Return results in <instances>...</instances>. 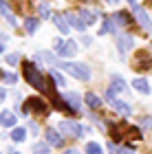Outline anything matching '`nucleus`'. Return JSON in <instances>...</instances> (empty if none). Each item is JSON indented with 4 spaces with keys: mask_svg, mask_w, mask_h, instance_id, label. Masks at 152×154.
Here are the masks:
<instances>
[{
    "mask_svg": "<svg viewBox=\"0 0 152 154\" xmlns=\"http://www.w3.org/2000/svg\"><path fill=\"white\" fill-rule=\"evenodd\" d=\"M64 73H68L71 77H75V79H79V82H91V66L88 64H77V62H62L60 60V66Z\"/></svg>",
    "mask_w": 152,
    "mask_h": 154,
    "instance_id": "nucleus-1",
    "label": "nucleus"
},
{
    "mask_svg": "<svg viewBox=\"0 0 152 154\" xmlns=\"http://www.w3.org/2000/svg\"><path fill=\"white\" fill-rule=\"evenodd\" d=\"M22 112L29 117V115H36V117H49L51 112V106L46 103L44 99L40 97H26V103H22Z\"/></svg>",
    "mask_w": 152,
    "mask_h": 154,
    "instance_id": "nucleus-2",
    "label": "nucleus"
},
{
    "mask_svg": "<svg viewBox=\"0 0 152 154\" xmlns=\"http://www.w3.org/2000/svg\"><path fill=\"white\" fill-rule=\"evenodd\" d=\"M57 130H60L64 137H68V139H82V137H84V128H82L77 121H71V119H66V121H60Z\"/></svg>",
    "mask_w": 152,
    "mask_h": 154,
    "instance_id": "nucleus-3",
    "label": "nucleus"
},
{
    "mask_svg": "<svg viewBox=\"0 0 152 154\" xmlns=\"http://www.w3.org/2000/svg\"><path fill=\"white\" fill-rule=\"evenodd\" d=\"M55 53L60 55V57H73L75 53H77V44H75L73 40H55Z\"/></svg>",
    "mask_w": 152,
    "mask_h": 154,
    "instance_id": "nucleus-4",
    "label": "nucleus"
},
{
    "mask_svg": "<svg viewBox=\"0 0 152 154\" xmlns=\"http://www.w3.org/2000/svg\"><path fill=\"white\" fill-rule=\"evenodd\" d=\"M132 11H135V18H137V22L141 24V29L143 31H148V33H152V20H150V16H148V11L143 9V7H132Z\"/></svg>",
    "mask_w": 152,
    "mask_h": 154,
    "instance_id": "nucleus-5",
    "label": "nucleus"
},
{
    "mask_svg": "<svg viewBox=\"0 0 152 154\" xmlns=\"http://www.w3.org/2000/svg\"><path fill=\"white\" fill-rule=\"evenodd\" d=\"M44 139H46L51 145H55V148H62L64 141H66V137L62 134L57 128H46V130H44Z\"/></svg>",
    "mask_w": 152,
    "mask_h": 154,
    "instance_id": "nucleus-6",
    "label": "nucleus"
},
{
    "mask_svg": "<svg viewBox=\"0 0 152 154\" xmlns=\"http://www.w3.org/2000/svg\"><path fill=\"white\" fill-rule=\"evenodd\" d=\"M132 46H135V38L130 35V33H123V35L117 38V51H119L121 55H126Z\"/></svg>",
    "mask_w": 152,
    "mask_h": 154,
    "instance_id": "nucleus-7",
    "label": "nucleus"
},
{
    "mask_svg": "<svg viewBox=\"0 0 152 154\" xmlns=\"http://www.w3.org/2000/svg\"><path fill=\"white\" fill-rule=\"evenodd\" d=\"M62 99L68 103V108H71L75 115L82 112V99H79V95H75V93H64V95H62Z\"/></svg>",
    "mask_w": 152,
    "mask_h": 154,
    "instance_id": "nucleus-8",
    "label": "nucleus"
},
{
    "mask_svg": "<svg viewBox=\"0 0 152 154\" xmlns=\"http://www.w3.org/2000/svg\"><path fill=\"white\" fill-rule=\"evenodd\" d=\"M135 68H137V71H152V57H150L146 51H141L139 55H137Z\"/></svg>",
    "mask_w": 152,
    "mask_h": 154,
    "instance_id": "nucleus-9",
    "label": "nucleus"
},
{
    "mask_svg": "<svg viewBox=\"0 0 152 154\" xmlns=\"http://www.w3.org/2000/svg\"><path fill=\"white\" fill-rule=\"evenodd\" d=\"M66 18H68V22H71L73 29H77V31H86V26H88V24L84 22V18H82L77 11H68V13H66Z\"/></svg>",
    "mask_w": 152,
    "mask_h": 154,
    "instance_id": "nucleus-10",
    "label": "nucleus"
},
{
    "mask_svg": "<svg viewBox=\"0 0 152 154\" xmlns=\"http://www.w3.org/2000/svg\"><path fill=\"white\" fill-rule=\"evenodd\" d=\"M16 123H18L16 112H11V110H2V112H0V125H5V128H16Z\"/></svg>",
    "mask_w": 152,
    "mask_h": 154,
    "instance_id": "nucleus-11",
    "label": "nucleus"
},
{
    "mask_svg": "<svg viewBox=\"0 0 152 154\" xmlns=\"http://www.w3.org/2000/svg\"><path fill=\"white\" fill-rule=\"evenodd\" d=\"M53 22H55V26L60 29V33H64V35L73 29L71 22H68V18H66V16H62V13H55V16H53Z\"/></svg>",
    "mask_w": 152,
    "mask_h": 154,
    "instance_id": "nucleus-12",
    "label": "nucleus"
},
{
    "mask_svg": "<svg viewBox=\"0 0 152 154\" xmlns=\"http://www.w3.org/2000/svg\"><path fill=\"white\" fill-rule=\"evenodd\" d=\"M0 13L7 18V22L11 26H16V16H13V7L7 2V0H0Z\"/></svg>",
    "mask_w": 152,
    "mask_h": 154,
    "instance_id": "nucleus-13",
    "label": "nucleus"
},
{
    "mask_svg": "<svg viewBox=\"0 0 152 154\" xmlns=\"http://www.w3.org/2000/svg\"><path fill=\"white\" fill-rule=\"evenodd\" d=\"M117 29H119V24L115 22V18L113 16H104V22H101V29H99L101 35L104 33H115Z\"/></svg>",
    "mask_w": 152,
    "mask_h": 154,
    "instance_id": "nucleus-14",
    "label": "nucleus"
},
{
    "mask_svg": "<svg viewBox=\"0 0 152 154\" xmlns=\"http://www.w3.org/2000/svg\"><path fill=\"white\" fill-rule=\"evenodd\" d=\"M110 106H113V108H115V112H119L121 117H130V115H132V108H130L126 101H121V99H115L113 103H110Z\"/></svg>",
    "mask_w": 152,
    "mask_h": 154,
    "instance_id": "nucleus-15",
    "label": "nucleus"
},
{
    "mask_svg": "<svg viewBox=\"0 0 152 154\" xmlns=\"http://www.w3.org/2000/svg\"><path fill=\"white\" fill-rule=\"evenodd\" d=\"M113 18H115V22L119 26H130V24H132V16H130L128 11H115Z\"/></svg>",
    "mask_w": 152,
    "mask_h": 154,
    "instance_id": "nucleus-16",
    "label": "nucleus"
},
{
    "mask_svg": "<svg viewBox=\"0 0 152 154\" xmlns=\"http://www.w3.org/2000/svg\"><path fill=\"white\" fill-rule=\"evenodd\" d=\"M126 128H128V125H123V123H113V125H110V139H113L115 143H119Z\"/></svg>",
    "mask_w": 152,
    "mask_h": 154,
    "instance_id": "nucleus-17",
    "label": "nucleus"
},
{
    "mask_svg": "<svg viewBox=\"0 0 152 154\" xmlns=\"http://www.w3.org/2000/svg\"><path fill=\"white\" fill-rule=\"evenodd\" d=\"M38 26H40V20H38V18H33V16H24V31L29 33V35L38 31Z\"/></svg>",
    "mask_w": 152,
    "mask_h": 154,
    "instance_id": "nucleus-18",
    "label": "nucleus"
},
{
    "mask_svg": "<svg viewBox=\"0 0 152 154\" xmlns=\"http://www.w3.org/2000/svg\"><path fill=\"white\" fill-rule=\"evenodd\" d=\"M132 88L139 90L141 95H150V84L143 79V77H137V79H132Z\"/></svg>",
    "mask_w": 152,
    "mask_h": 154,
    "instance_id": "nucleus-19",
    "label": "nucleus"
},
{
    "mask_svg": "<svg viewBox=\"0 0 152 154\" xmlns=\"http://www.w3.org/2000/svg\"><path fill=\"white\" fill-rule=\"evenodd\" d=\"M11 141H16V143H22L26 141V128H20V125H16V128H11Z\"/></svg>",
    "mask_w": 152,
    "mask_h": 154,
    "instance_id": "nucleus-20",
    "label": "nucleus"
},
{
    "mask_svg": "<svg viewBox=\"0 0 152 154\" xmlns=\"http://www.w3.org/2000/svg\"><path fill=\"white\" fill-rule=\"evenodd\" d=\"M82 18H84V22L86 24H93V22H97V18H99V11L95 13V11H91V9H79L77 11Z\"/></svg>",
    "mask_w": 152,
    "mask_h": 154,
    "instance_id": "nucleus-21",
    "label": "nucleus"
},
{
    "mask_svg": "<svg viewBox=\"0 0 152 154\" xmlns=\"http://www.w3.org/2000/svg\"><path fill=\"white\" fill-rule=\"evenodd\" d=\"M84 99H86V106L91 108V110H97V108L101 106V99H99V97L95 95V93H86V95H84Z\"/></svg>",
    "mask_w": 152,
    "mask_h": 154,
    "instance_id": "nucleus-22",
    "label": "nucleus"
},
{
    "mask_svg": "<svg viewBox=\"0 0 152 154\" xmlns=\"http://www.w3.org/2000/svg\"><path fill=\"white\" fill-rule=\"evenodd\" d=\"M110 82H113V86H110V88H113V90H117V93H126V90H128L126 82H123L119 75H113V77H110Z\"/></svg>",
    "mask_w": 152,
    "mask_h": 154,
    "instance_id": "nucleus-23",
    "label": "nucleus"
},
{
    "mask_svg": "<svg viewBox=\"0 0 152 154\" xmlns=\"http://www.w3.org/2000/svg\"><path fill=\"white\" fill-rule=\"evenodd\" d=\"M31 152L33 154H51V143L49 141H38L36 145H33V148H31Z\"/></svg>",
    "mask_w": 152,
    "mask_h": 154,
    "instance_id": "nucleus-24",
    "label": "nucleus"
},
{
    "mask_svg": "<svg viewBox=\"0 0 152 154\" xmlns=\"http://www.w3.org/2000/svg\"><path fill=\"white\" fill-rule=\"evenodd\" d=\"M38 13H40V18H51V5L49 2H40L38 5Z\"/></svg>",
    "mask_w": 152,
    "mask_h": 154,
    "instance_id": "nucleus-25",
    "label": "nucleus"
},
{
    "mask_svg": "<svg viewBox=\"0 0 152 154\" xmlns=\"http://www.w3.org/2000/svg\"><path fill=\"white\" fill-rule=\"evenodd\" d=\"M84 152H86V154H104V150H101V145H99V143H95V141H91V143H86V148H84Z\"/></svg>",
    "mask_w": 152,
    "mask_h": 154,
    "instance_id": "nucleus-26",
    "label": "nucleus"
},
{
    "mask_svg": "<svg viewBox=\"0 0 152 154\" xmlns=\"http://www.w3.org/2000/svg\"><path fill=\"white\" fill-rule=\"evenodd\" d=\"M139 125H141V130L150 132V130H152V117H150V115H143V117H139Z\"/></svg>",
    "mask_w": 152,
    "mask_h": 154,
    "instance_id": "nucleus-27",
    "label": "nucleus"
},
{
    "mask_svg": "<svg viewBox=\"0 0 152 154\" xmlns=\"http://www.w3.org/2000/svg\"><path fill=\"white\" fill-rule=\"evenodd\" d=\"M126 134L132 137V139H141V137H143V134H141V128H137V125H128V128H126Z\"/></svg>",
    "mask_w": 152,
    "mask_h": 154,
    "instance_id": "nucleus-28",
    "label": "nucleus"
},
{
    "mask_svg": "<svg viewBox=\"0 0 152 154\" xmlns=\"http://www.w3.org/2000/svg\"><path fill=\"white\" fill-rule=\"evenodd\" d=\"M49 75H51V79L55 82V86H64V84H66V79H64V75H60L57 71H51Z\"/></svg>",
    "mask_w": 152,
    "mask_h": 154,
    "instance_id": "nucleus-29",
    "label": "nucleus"
},
{
    "mask_svg": "<svg viewBox=\"0 0 152 154\" xmlns=\"http://www.w3.org/2000/svg\"><path fill=\"white\" fill-rule=\"evenodd\" d=\"M0 77H2V82H5V84H9V86L18 82V75H16V73H0Z\"/></svg>",
    "mask_w": 152,
    "mask_h": 154,
    "instance_id": "nucleus-30",
    "label": "nucleus"
},
{
    "mask_svg": "<svg viewBox=\"0 0 152 154\" xmlns=\"http://www.w3.org/2000/svg\"><path fill=\"white\" fill-rule=\"evenodd\" d=\"M5 62H7L9 66H18V62H20V55H18V53H9V55L5 57Z\"/></svg>",
    "mask_w": 152,
    "mask_h": 154,
    "instance_id": "nucleus-31",
    "label": "nucleus"
},
{
    "mask_svg": "<svg viewBox=\"0 0 152 154\" xmlns=\"http://www.w3.org/2000/svg\"><path fill=\"white\" fill-rule=\"evenodd\" d=\"M117 154H135V145H132V143L119 145V148H117Z\"/></svg>",
    "mask_w": 152,
    "mask_h": 154,
    "instance_id": "nucleus-32",
    "label": "nucleus"
},
{
    "mask_svg": "<svg viewBox=\"0 0 152 154\" xmlns=\"http://www.w3.org/2000/svg\"><path fill=\"white\" fill-rule=\"evenodd\" d=\"M115 93H117V90H113V88H108V90H106V99H108V103H113V101L117 99Z\"/></svg>",
    "mask_w": 152,
    "mask_h": 154,
    "instance_id": "nucleus-33",
    "label": "nucleus"
},
{
    "mask_svg": "<svg viewBox=\"0 0 152 154\" xmlns=\"http://www.w3.org/2000/svg\"><path fill=\"white\" fill-rule=\"evenodd\" d=\"M108 152H113V154H117V145H115V141H110V143H108Z\"/></svg>",
    "mask_w": 152,
    "mask_h": 154,
    "instance_id": "nucleus-34",
    "label": "nucleus"
},
{
    "mask_svg": "<svg viewBox=\"0 0 152 154\" xmlns=\"http://www.w3.org/2000/svg\"><path fill=\"white\" fill-rule=\"evenodd\" d=\"M5 99H7V90H5V88H0V103H2Z\"/></svg>",
    "mask_w": 152,
    "mask_h": 154,
    "instance_id": "nucleus-35",
    "label": "nucleus"
},
{
    "mask_svg": "<svg viewBox=\"0 0 152 154\" xmlns=\"http://www.w3.org/2000/svg\"><path fill=\"white\" fill-rule=\"evenodd\" d=\"M62 154H82V152H79V150H75V148H68L66 152H62Z\"/></svg>",
    "mask_w": 152,
    "mask_h": 154,
    "instance_id": "nucleus-36",
    "label": "nucleus"
},
{
    "mask_svg": "<svg viewBox=\"0 0 152 154\" xmlns=\"http://www.w3.org/2000/svg\"><path fill=\"white\" fill-rule=\"evenodd\" d=\"M91 42H93V40L88 38V35H84V38H82V44H84V46H88V44H91Z\"/></svg>",
    "mask_w": 152,
    "mask_h": 154,
    "instance_id": "nucleus-37",
    "label": "nucleus"
},
{
    "mask_svg": "<svg viewBox=\"0 0 152 154\" xmlns=\"http://www.w3.org/2000/svg\"><path fill=\"white\" fill-rule=\"evenodd\" d=\"M29 130L33 132V134H38V125H36V123H29Z\"/></svg>",
    "mask_w": 152,
    "mask_h": 154,
    "instance_id": "nucleus-38",
    "label": "nucleus"
},
{
    "mask_svg": "<svg viewBox=\"0 0 152 154\" xmlns=\"http://www.w3.org/2000/svg\"><path fill=\"white\" fill-rule=\"evenodd\" d=\"M128 2L132 5V7H137V5H139V0H128Z\"/></svg>",
    "mask_w": 152,
    "mask_h": 154,
    "instance_id": "nucleus-39",
    "label": "nucleus"
},
{
    "mask_svg": "<svg viewBox=\"0 0 152 154\" xmlns=\"http://www.w3.org/2000/svg\"><path fill=\"white\" fill-rule=\"evenodd\" d=\"M2 51H5V42H0V55H2Z\"/></svg>",
    "mask_w": 152,
    "mask_h": 154,
    "instance_id": "nucleus-40",
    "label": "nucleus"
},
{
    "mask_svg": "<svg viewBox=\"0 0 152 154\" xmlns=\"http://www.w3.org/2000/svg\"><path fill=\"white\" fill-rule=\"evenodd\" d=\"M9 154H22V152H18V150H9Z\"/></svg>",
    "mask_w": 152,
    "mask_h": 154,
    "instance_id": "nucleus-41",
    "label": "nucleus"
},
{
    "mask_svg": "<svg viewBox=\"0 0 152 154\" xmlns=\"http://www.w3.org/2000/svg\"><path fill=\"white\" fill-rule=\"evenodd\" d=\"M106 2H108V5H115V2H119V0H106Z\"/></svg>",
    "mask_w": 152,
    "mask_h": 154,
    "instance_id": "nucleus-42",
    "label": "nucleus"
},
{
    "mask_svg": "<svg viewBox=\"0 0 152 154\" xmlns=\"http://www.w3.org/2000/svg\"><path fill=\"white\" fill-rule=\"evenodd\" d=\"M82 2H97V0H82Z\"/></svg>",
    "mask_w": 152,
    "mask_h": 154,
    "instance_id": "nucleus-43",
    "label": "nucleus"
},
{
    "mask_svg": "<svg viewBox=\"0 0 152 154\" xmlns=\"http://www.w3.org/2000/svg\"><path fill=\"white\" fill-rule=\"evenodd\" d=\"M0 154H2V152H0Z\"/></svg>",
    "mask_w": 152,
    "mask_h": 154,
    "instance_id": "nucleus-44",
    "label": "nucleus"
}]
</instances>
